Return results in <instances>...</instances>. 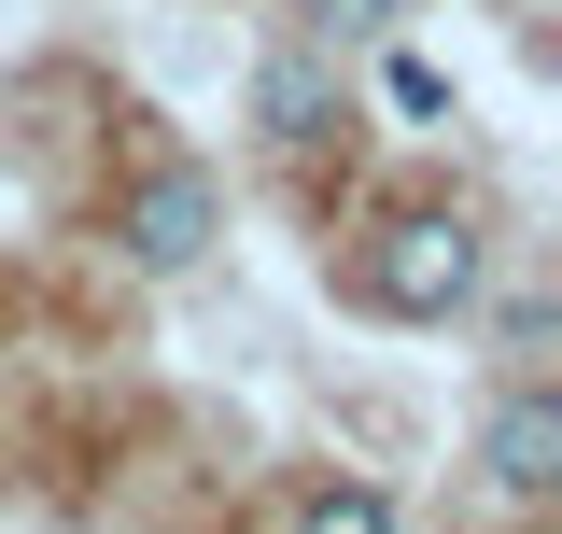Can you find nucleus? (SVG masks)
Listing matches in <instances>:
<instances>
[{
	"label": "nucleus",
	"mask_w": 562,
	"mask_h": 534,
	"mask_svg": "<svg viewBox=\"0 0 562 534\" xmlns=\"http://www.w3.org/2000/svg\"><path fill=\"white\" fill-rule=\"evenodd\" d=\"M351 296H366L380 324H450V310L479 296V225H464V211H380L366 254H351Z\"/></svg>",
	"instance_id": "f257e3e1"
},
{
	"label": "nucleus",
	"mask_w": 562,
	"mask_h": 534,
	"mask_svg": "<svg viewBox=\"0 0 562 534\" xmlns=\"http://www.w3.org/2000/svg\"><path fill=\"white\" fill-rule=\"evenodd\" d=\"M113 240H127V267L169 281V267H198L211 240H225V183H211L198 155H155V169L127 183V211H113Z\"/></svg>",
	"instance_id": "f03ea898"
},
{
	"label": "nucleus",
	"mask_w": 562,
	"mask_h": 534,
	"mask_svg": "<svg viewBox=\"0 0 562 534\" xmlns=\"http://www.w3.org/2000/svg\"><path fill=\"white\" fill-rule=\"evenodd\" d=\"M479 465H492V492L506 507H549L562 492V394H492V422H479Z\"/></svg>",
	"instance_id": "7ed1b4c3"
},
{
	"label": "nucleus",
	"mask_w": 562,
	"mask_h": 534,
	"mask_svg": "<svg viewBox=\"0 0 562 534\" xmlns=\"http://www.w3.org/2000/svg\"><path fill=\"white\" fill-rule=\"evenodd\" d=\"M254 113H268V141H324V127H338V99H324V70H310V57H268Z\"/></svg>",
	"instance_id": "20e7f679"
},
{
	"label": "nucleus",
	"mask_w": 562,
	"mask_h": 534,
	"mask_svg": "<svg viewBox=\"0 0 562 534\" xmlns=\"http://www.w3.org/2000/svg\"><path fill=\"white\" fill-rule=\"evenodd\" d=\"M295 534H394V507H380L366 478H324V492L295 507Z\"/></svg>",
	"instance_id": "39448f33"
},
{
	"label": "nucleus",
	"mask_w": 562,
	"mask_h": 534,
	"mask_svg": "<svg viewBox=\"0 0 562 534\" xmlns=\"http://www.w3.org/2000/svg\"><path fill=\"white\" fill-rule=\"evenodd\" d=\"M380 14H394V0H324V29H380Z\"/></svg>",
	"instance_id": "423d86ee"
}]
</instances>
